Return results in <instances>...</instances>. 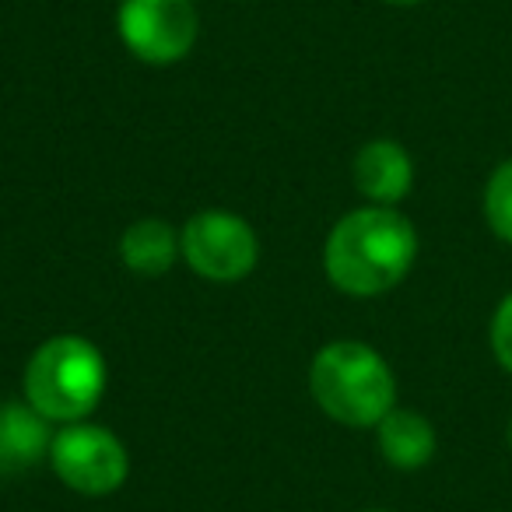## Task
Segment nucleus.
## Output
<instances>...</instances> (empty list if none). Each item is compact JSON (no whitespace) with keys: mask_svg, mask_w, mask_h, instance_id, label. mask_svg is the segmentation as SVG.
I'll list each match as a JSON object with an SVG mask.
<instances>
[{"mask_svg":"<svg viewBox=\"0 0 512 512\" xmlns=\"http://www.w3.org/2000/svg\"><path fill=\"white\" fill-rule=\"evenodd\" d=\"M418 260V228L397 207L362 204L323 239V274L341 295L376 299L400 285Z\"/></svg>","mask_w":512,"mask_h":512,"instance_id":"obj_1","label":"nucleus"},{"mask_svg":"<svg viewBox=\"0 0 512 512\" xmlns=\"http://www.w3.org/2000/svg\"><path fill=\"white\" fill-rule=\"evenodd\" d=\"M309 393L337 425L376 428L397 407V376L372 344L330 341L313 355Z\"/></svg>","mask_w":512,"mask_h":512,"instance_id":"obj_2","label":"nucleus"},{"mask_svg":"<svg viewBox=\"0 0 512 512\" xmlns=\"http://www.w3.org/2000/svg\"><path fill=\"white\" fill-rule=\"evenodd\" d=\"M22 390L25 400L53 425L88 421L109 390L106 355L88 337L57 334L32 351Z\"/></svg>","mask_w":512,"mask_h":512,"instance_id":"obj_3","label":"nucleus"},{"mask_svg":"<svg viewBox=\"0 0 512 512\" xmlns=\"http://www.w3.org/2000/svg\"><path fill=\"white\" fill-rule=\"evenodd\" d=\"M179 253L197 278L211 285H235L260 264V239L242 214L200 211L179 228Z\"/></svg>","mask_w":512,"mask_h":512,"instance_id":"obj_4","label":"nucleus"},{"mask_svg":"<svg viewBox=\"0 0 512 512\" xmlns=\"http://www.w3.org/2000/svg\"><path fill=\"white\" fill-rule=\"evenodd\" d=\"M50 467L60 484L85 498H106L127 484L130 453L109 428L92 421L60 425L50 446Z\"/></svg>","mask_w":512,"mask_h":512,"instance_id":"obj_5","label":"nucleus"},{"mask_svg":"<svg viewBox=\"0 0 512 512\" xmlns=\"http://www.w3.org/2000/svg\"><path fill=\"white\" fill-rule=\"evenodd\" d=\"M116 32L134 60L172 67L197 46L200 15L193 0H120Z\"/></svg>","mask_w":512,"mask_h":512,"instance_id":"obj_6","label":"nucleus"},{"mask_svg":"<svg viewBox=\"0 0 512 512\" xmlns=\"http://www.w3.org/2000/svg\"><path fill=\"white\" fill-rule=\"evenodd\" d=\"M351 179H355V190L369 204L397 207L414 190V158L393 137H376V141L358 148Z\"/></svg>","mask_w":512,"mask_h":512,"instance_id":"obj_7","label":"nucleus"},{"mask_svg":"<svg viewBox=\"0 0 512 512\" xmlns=\"http://www.w3.org/2000/svg\"><path fill=\"white\" fill-rule=\"evenodd\" d=\"M53 421L43 418L29 400H4L0 404V477H15L22 470L50 460Z\"/></svg>","mask_w":512,"mask_h":512,"instance_id":"obj_8","label":"nucleus"},{"mask_svg":"<svg viewBox=\"0 0 512 512\" xmlns=\"http://www.w3.org/2000/svg\"><path fill=\"white\" fill-rule=\"evenodd\" d=\"M376 446L390 467L421 470L432 463L435 449H439V435H435V425L421 411L393 407L376 425Z\"/></svg>","mask_w":512,"mask_h":512,"instance_id":"obj_9","label":"nucleus"},{"mask_svg":"<svg viewBox=\"0 0 512 512\" xmlns=\"http://www.w3.org/2000/svg\"><path fill=\"white\" fill-rule=\"evenodd\" d=\"M120 260L127 271L141 274V278H158V274L172 271L183 260L179 232L162 218L134 221L120 235Z\"/></svg>","mask_w":512,"mask_h":512,"instance_id":"obj_10","label":"nucleus"},{"mask_svg":"<svg viewBox=\"0 0 512 512\" xmlns=\"http://www.w3.org/2000/svg\"><path fill=\"white\" fill-rule=\"evenodd\" d=\"M481 211L488 232L512 246V158H505V162H498L491 169L481 193Z\"/></svg>","mask_w":512,"mask_h":512,"instance_id":"obj_11","label":"nucleus"},{"mask_svg":"<svg viewBox=\"0 0 512 512\" xmlns=\"http://www.w3.org/2000/svg\"><path fill=\"white\" fill-rule=\"evenodd\" d=\"M488 344H491V355H495V362L512 376V292L505 295V299L495 306V313H491Z\"/></svg>","mask_w":512,"mask_h":512,"instance_id":"obj_12","label":"nucleus"},{"mask_svg":"<svg viewBox=\"0 0 512 512\" xmlns=\"http://www.w3.org/2000/svg\"><path fill=\"white\" fill-rule=\"evenodd\" d=\"M383 4H390V8H418L421 0H383Z\"/></svg>","mask_w":512,"mask_h":512,"instance_id":"obj_13","label":"nucleus"},{"mask_svg":"<svg viewBox=\"0 0 512 512\" xmlns=\"http://www.w3.org/2000/svg\"><path fill=\"white\" fill-rule=\"evenodd\" d=\"M362 512H393V509H362Z\"/></svg>","mask_w":512,"mask_h":512,"instance_id":"obj_14","label":"nucleus"},{"mask_svg":"<svg viewBox=\"0 0 512 512\" xmlns=\"http://www.w3.org/2000/svg\"><path fill=\"white\" fill-rule=\"evenodd\" d=\"M509 449H512V421H509Z\"/></svg>","mask_w":512,"mask_h":512,"instance_id":"obj_15","label":"nucleus"}]
</instances>
